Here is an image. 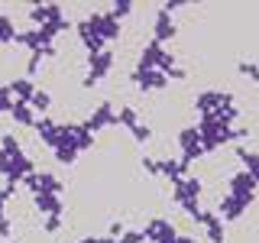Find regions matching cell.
<instances>
[{"mask_svg":"<svg viewBox=\"0 0 259 243\" xmlns=\"http://www.w3.org/2000/svg\"><path fill=\"white\" fill-rule=\"evenodd\" d=\"M175 140H178V149L185 152L182 162H198L201 156H204V149H201V140H198V127H191V124L182 127Z\"/></svg>","mask_w":259,"mask_h":243,"instance_id":"6da1fadb","label":"cell"},{"mask_svg":"<svg viewBox=\"0 0 259 243\" xmlns=\"http://www.w3.org/2000/svg\"><path fill=\"white\" fill-rule=\"evenodd\" d=\"M175 36H178V23L172 20V13H168V7H159V20L152 23V43L165 46V43H172Z\"/></svg>","mask_w":259,"mask_h":243,"instance_id":"7a4b0ae2","label":"cell"},{"mask_svg":"<svg viewBox=\"0 0 259 243\" xmlns=\"http://www.w3.org/2000/svg\"><path fill=\"white\" fill-rule=\"evenodd\" d=\"M10 120H13L16 127H36V120H39V117H36V110H32L26 101H13V107H10Z\"/></svg>","mask_w":259,"mask_h":243,"instance_id":"3957f363","label":"cell"},{"mask_svg":"<svg viewBox=\"0 0 259 243\" xmlns=\"http://www.w3.org/2000/svg\"><path fill=\"white\" fill-rule=\"evenodd\" d=\"M16 43V23L7 13H0V46H13Z\"/></svg>","mask_w":259,"mask_h":243,"instance_id":"277c9868","label":"cell"},{"mask_svg":"<svg viewBox=\"0 0 259 243\" xmlns=\"http://www.w3.org/2000/svg\"><path fill=\"white\" fill-rule=\"evenodd\" d=\"M36 201H39V211H62L55 194H36Z\"/></svg>","mask_w":259,"mask_h":243,"instance_id":"5b68a950","label":"cell"}]
</instances>
